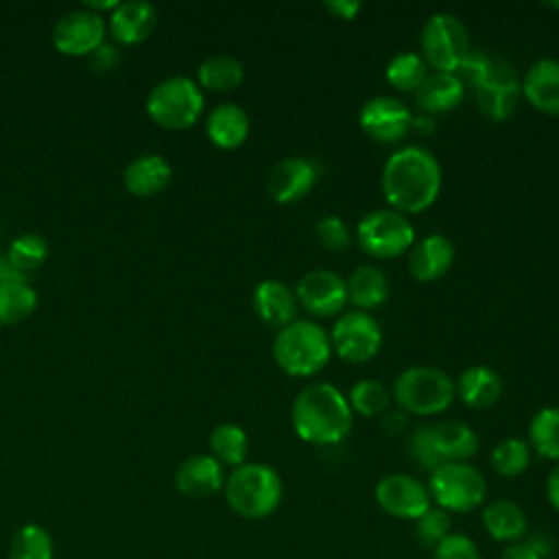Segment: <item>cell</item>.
Masks as SVG:
<instances>
[{"label": "cell", "mask_w": 559, "mask_h": 559, "mask_svg": "<svg viewBox=\"0 0 559 559\" xmlns=\"http://www.w3.org/2000/svg\"><path fill=\"white\" fill-rule=\"evenodd\" d=\"M295 435L312 445H336L354 426V413L341 389L330 382L306 384L290 404Z\"/></svg>", "instance_id": "7a4b0ae2"}, {"label": "cell", "mask_w": 559, "mask_h": 559, "mask_svg": "<svg viewBox=\"0 0 559 559\" xmlns=\"http://www.w3.org/2000/svg\"><path fill=\"white\" fill-rule=\"evenodd\" d=\"M450 533H452L450 513L439 507H430L421 518L415 520V535L419 544L426 548L435 550Z\"/></svg>", "instance_id": "74e56055"}, {"label": "cell", "mask_w": 559, "mask_h": 559, "mask_svg": "<svg viewBox=\"0 0 559 559\" xmlns=\"http://www.w3.org/2000/svg\"><path fill=\"white\" fill-rule=\"evenodd\" d=\"M419 46L424 61L435 72H456L463 57L472 50L465 24L445 11L432 13L424 22Z\"/></svg>", "instance_id": "9c48e42d"}, {"label": "cell", "mask_w": 559, "mask_h": 559, "mask_svg": "<svg viewBox=\"0 0 559 559\" xmlns=\"http://www.w3.org/2000/svg\"><path fill=\"white\" fill-rule=\"evenodd\" d=\"M249 116L236 103H218L205 118L207 140L223 151H234L242 146L249 138Z\"/></svg>", "instance_id": "7402d4cb"}, {"label": "cell", "mask_w": 559, "mask_h": 559, "mask_svg": "<svg viewBox=\"0 0 559 559\" xmlns=\"http://www.w3.org/2000/svg\"><path fill=\"white\" fill-rule=\"evenodd\" d=\"M489 463L496 474L504 478L520 476L531 465V445L515 437H504L498 441L489 454Z\"/></svg>", "instance_id": "d590c367"}, {"label": "cell", "mask_w": 559, "mask_h": 559, "mask_svg": "<svg viewBox=\"0 0 559 559\" xmlns=\"http://www.w3.org/2000/svg\"><path fill=\"white\" fill-rule=\"evenodd\" d=\"M210 452L212 456L227 467H238L247 463L249 452V437L247 432L236 424H218L210 432Z\"/></svg>", "instance_id": "f546056e"}, {"label": "cell", "mask_w": 559, "mask_h": 559, "mask_svg": "<svg viewBox=\"0 0 559 559\" xmlns=\"http://www.w3.org/2000/svg\"><path fill=\"white\" fill-rule=\"evenodd\" d=\"M173 179V166L164 155L144 153L129 162L122 181L133 197H153L162 192Z\"/></svg>", "instance_id": "d4e9b609"}, {"label": "cell", "mask_w": 559, "mask_h": 559, "mask_svg": "<svg viewBox=\"0 0 559 559\" xmlns=\"http://www.w3.org/2000/svg\"><path fill=\"white\" fill-rule=\"evenodd\" d=\"M435 129H437L435 116H428V114L413 116V127H411V131H417L419 135H430V133H435Z\"/></svg>", "instance_id": "681fc988"}, {"label": "cell", "mask_w": 559, "mask_h": 559, "mask_svg": "<svg viewBox=\"0 0 559 559\" xmlns=\"http://www.w3.org/2000/svg\"><path fill=\"white\" fill-rule=\"evenodd\" d=\"M406 448H408L411 459H413L421 469H426V472H435L437 467L443 465L441 456L437 454V450H435V445H432L430 426H417V428H413V432L408 435Z\"/></svg>", "instance_id": "ab89813d"}, {"label": "cell", "mask_w": 559, "mask_h": 559, "mask_svg": "<svg viewBox=\"0 0 559 559\" xmlns=\"http://www.w3.org/2000/svg\"><path fill=\"white\" fill-rule=\"evenodd\" d=\"M223 491L236 515L245 520H262L280 507L284 485L271 465L242 463L229 472Z\"/></svg>", "instance_id": "277c9868"}, {"label": "cell", "mask_w": 559, "mask_h": 559, "mask_svg": "<svg viewBox=\"0 0 559 559\" xmlns=\"http://www.w3.org/2000/svg\"><path fill=\"white\" fill-rule=\"evenodd\" d=\"M528 445L548 461L559 463V406L537 411L528 424Z\"/></svg>", "instance_id": "1f68e13d"}, {"label": "cell", "mask_w": 559, "mask_h": 559, "mask_svg": "<svg viewBox=\"0 0 559 559\" xmlns=\"http://www.w3.org/2000/svg\"><path fill=\"white\" fill-rule=\"evenodd\" d=\"M317 183V166L299 155L275 162L266 175V192L275 203H297Z\"/></svg>", "instance_id": "9a60e30c"}, {"label": "cell", "mask_w": 559, "mask_h": 559, "mask_svg": "<svg viewBox=\"0 0 559 559\" xmlns=\"http://www.w3.org/2000/svg\"><path fill=\"white\" fill-rule=\"evenodd\" d=\"M245 81L242 63L231 55H212L197 68V83L210 92H231Z\"/></svg>", "instance_id": "f1b7e54d"}, {"label": "cell", "mask_w": 559, "mask_h": 559, "mask_svg": "<svg viewBox=\"0 0 559 559\" xmlns=\"http://www.w3.org/2000/svg\"><path fill=\"white\" fill-rule=\"evenodd\" d=\"M493 66H496V63H493L485 52L472 48V50L463 57V61L459 63V68H456L454 74L463 81V85L478 87L483 81H487V76L491 74Z\"/></svg>", "instance_id": "60d3db41"}, {"label": "cell", "mask_w": 559, "mask_h": 559, "mask_svg": "<svg viewBox=\"0 0 559 559\" xmlns=\"http://www.w3.org/2000/svg\"><path fill=\"white\" fill-rule=\"evenodd\" d=\"M483 526L493 542L518 544L528 533V520L524 509L507 498L493 500L483 509Z\"/></svg>", "instance_id": "4316f807"}, {"label": "cell", "mask_w": 559, "mask_h": 559, "mask_svg": "<svg viewBox=\"0 0 559 559\" xmlns=\"http://www.w3.org/2000/svg\"><path fill=\"white\" fill-rule=\"evenodd\" d=\"M345 286H347V301L360 312L380 308L389 297V280L384 271L373 264L356 266L345 280Z\"/></svg>", "instance_id": "83f0119b"}, {"label": "cell", "mask_w": 559, "mask_h": 559, "mask_svg": "<svg viewBox=\"0 0 559 559\" xmlns=\"http://www.w3.org/2000/svg\"><path fill=\"white\" fill-rule=\"evenodd\" d=\"M474 94H476L478 109L496 122L507 120L515 111L518 100L522 96L520 81L515 79V74L509 68H500V66L498 68L493 66L487 81L474 87Z\"/></svg>", "instance_id": "e0dca14e"}, {"label": "cell", "mask_w": 559, "mask_h": 559, "mask_svg": "<svg viewBox=\"0 0 559 559\" xmlns=\"http://www.w3.org/2000/svg\"><path fill=\"white\" fill-rule=\"evenodd\" d=\"M20 273H31L39 269L48 260V242L33 231L20 234L11 240L9 251L4 255Z\"/></svg>", "instance_id": "8d00e7d4"}, {"label": "cell", "mask_w": 559, "mask_h": 559, "mask_svg": "<svg viewBox=\"0 0 559 559\" xmlns=\"http://www.w3.org/2000/svg\"><path fill=\"white\" fill-rule=\"evenodd\" d=\"M391 397L406 415L430 417L450 408L456 393L452 378L439 367L413 365L397 373Z\"/></svg>", "instance_id": "5b68a950"}, {"label": "cell", "mask_w": 559, "mask_h": 559, "mask_svg": "<svg viewBox=\"0 0 559 559\" xmlns=\"http://www.w3.org/2000/svg\"><path fill=\"white\" fill-rule=\"evenodd\" d=\"M175 487L188 498H210L225 487L223 465L212 454H192L177 467Z\"/></svg>", "instance_id": "ac0fdd59"}, {"label": "cell", "mask_w": 559, "mask_h": 559, "mask_svg": "<svg viewBox=\"0 0 559 559\" xmlns=\"http://www.w3.org/2000/svg\"><path fill=\"white\" fill-rule=\"evenodd\" d=\"M275 365L293 378H310L325 369L332 358L330 334L312 319H295L280 328L273 338Z\"/></svg>", "instance_id": "3957f363"}, {"label": "cell", "mask_w": 559, "mask_h": 559, "mask_svg": "<svg viewBox=\"0 0 559 559\" xmlns=\"http://www.w3.org/2000/svg\"><path fill=\"white\" fill-rule=\"evenodd\" d=\"M430 500L439 509L452 513H467L478 509L487 496V483L483 474L469 463H443L428 478Z\"/></svg>", "instance_id": "52a82bcc"}, {"label": "cell", "mask_w": 559, "mask_h": 559, "mask_svg": "<svg viewBox=\"0 0 559 559\" xmlns=\"http://www.w3.org/2000/svg\"><path fill=\"white\" fill-rule=\"evenodd\" d=\"M295 297L306 312L321 319L341 314L349 304L345 280L330 269H312L301 275L295 286Z\"/></svg>", "instance_id": "8fae6325"}, {"label": "cell", "mask_w": 559, "mask_h": 559, "mask_svg": "<svg viewBox=\"0 0 559 559\" xmlns=\"http://www.w3.org/2000/svg\"><path fill=\"white\" fill-rule=\"evenodd\" d=\"M435 559H480V550L472 537L463 533H450L435 550Z\"/></svg>", "instance_id": "b9f144b4"}, {"label": "cell", "mask_w": 559, "mask_h": 559, "mask_svg": "<svg viewBox=\"0 0 559 559\" xmlns=\"http://www.w3.org/2000/svg\"><path fill=\"white\" fill-rule=\"evenodd\" d=\"M157 26V9L148 0H124L109 13L111 35L127 46L140 44L153 35Z\"/></svg>", "instance_id": "d6986e66"}, {"label": "cell", "mask_w": 559, "mask_h": 559, "mask_svg": "<svg viewBox=\"0 0 559 559\" xmlns=\"http://www.w3.org/2000/svg\"><path fill=\"white\" fill-rule=\"evenodd\" d=\"M37 308V290L28 280L0 284V325H15Z\"/></svg>", "instance_id": "4dcf8cb0"}, {"label": "cell", "mask_w": 559, "mask_h": 559, "mask_svg": "<svg viewBox=\"0 0 559 559\" xmlns=\"http://www.w3.org/2000/svg\"><path fill=\"white\" fill-rule=\"evenodd\" d=\"M454 264V245L443 234H428L413 242L406 269L413 280L428 284L441 280Z\"/></svg>", "instance_id": "2e32d148"}, {"label": "cell", "mask_w": 559, "mask_h": 559, "mask_svg": "<svg viewBox=\"0 0 559 559\" xmlns=\"http://www.w3.org/2000/svg\"><path fill=\"white\" fill-rule=\"evenodd\" d=\"M498 559H539L524 542H518V544H509Z\"/></svg>", "instance_id": "7dc6e473"}, {"label": "cell", "mask_w": 559, "mask_h": 559, "mask_svg": "<svg viewBox=\"0 0 559 559\" xmlns=\"http://www.w3.org/2000/svg\"><path fill=\"white\" fill-rule=\"evenodd\" d=\"M430 439L443 463H467L480 448L476 430L456 419L430 424Z\"/></svg>", "instance_id": "603a6c76"}, {"label": "cell", "mask_w": 559, "mask_h": 559, "mask_svg": "<svg viewBox=\"0 0 559 559\" xmlns=\"http://www.w3.org/2000/svg\"><path fill=\"white\" fill-rule=\"evenodd\" d=\"M384 76H386V83L397 92L415 94V90L428 76V63L417 52H400L386 63Z\"/></svg>", "instance_id": "836d02e7"}, {"label": "cell", "mask_w": 559, "mask_h": 559, "mask_svg": "<svg viewBox=\"0 0 559 559\" xmlns=\"http://www.w3.org/2000/svg\"><path fill=\"white\" fill-rule=\"evenodd\" d=\"M323 9L332 15V17H336V20H354L356 17V13H360V9H362V4L358 2V0H328V2H323Z\"/></svg>", "instance_id": "ee69618b"}, {"label": "cell", "mask_w": 559, "mask_h": 559, "mask_svg": "<svg viewBox=\"0 0 559 559\" xmlns=\"http://www.w3.org/2000/svg\"><path fill=\"white\" fill-rule=\"evenodd\" d=\"M520 92L526 103L548 116H559V61L557 59H539L535 61L522 83Z\"/></svg>", "instance_id": "44dd1931"}, {"label": "cell", "mask_w": 559, "mask_h": 559, "mask_svg": "<svg viewBox=\"0 0 559 559\" xmlns=\"http://www.w3.org/2000/svg\"><path fill=\"white\" fill-rule=\"evenodd\" d=\"M105 44V20L103 15L81 7L63 13L52 28V46L61 55L83 57L92 55Z\"/></svg>", "instance_id": "7c38bea8"}, {"label": "cell", "mask_w": 559, "mask_h": 559, "mask_svg": "<svg viewBox=\"0 0 559 559\" xmlns=\"http://www.w3.org/2000/svg\"><path fill=\"white\" fill-rule=\"evenodd\" d=\"M382 417V430L386 432V435H400V432H404L406 430V426H408V421H406V413L404 411H386L384 415H380Z\"/></svg>", "instance_id": "f6af8a7d"}, {"label": "cell", "mask_w": 559, "mask_h": 559, "mask_svg": "<svg viewBox=\"0 0 559 559\" xmlns=\"http://www.w3.org/2000/svg\"><path fill=\"white\" fill-rule=\"evenodd\" d=\"M465 85L454 72H428L424 83L415 90V103L421 114H448L461 105Z\"/></svg>", "instance_id": "cb8c5ba5"}, {"label": "cell", "mask_w": 559, "mask_h": 559, "mask_svg": "<svg viewBox=\"0 0 559 559\" xmlns=\"http://www.w3.org/2000/svg\"><path fill=\"white\" fill-rule=\"evenodd\" d=\"M376 502L378 507L400 520H417L421 518L430 507V493L428 487L417 480L411 474H386L376 485Z\"/></svg>", "instance_id": "5bb4252c"}, {"label": "cell", "mask_w": 559, "mask_h": 559, "mask_svg": "<svg viewBox=\"0 0 559 559\" xmlns=\"http://www.w3.org/2000/svg\"><path fill=\"white\" fill-rule=\"evenodd\" d=\"M360 129L380 144L402 142L413 127V111L393 96H373L358 111Z\"/></svg>", "instance_id": "4fadbf2b"}, {"label": "cell", "mask_w": 559, "mask_h": 559, "mask_svg": "<svg viewBox=\"0 0 559 559\" xmlns=\"http://www.w3.org/2000/svg\"><path fill=\"white\" fill-rule=\"evenodd\" d=\"M251 304L258 319L271 328L280 330L297 319L295 314L299 304L295 297V288H290L282 280H262L253 288Z\"/></svg>", "instance_id": "ffe728a7"}, {"label": "cell", "mask_w": 559, "mask_h": 559, "mask_svg": "<svg viewBox=\"0 0 559 559\" xmlns=\"http://www.w3.org/2000/svg\"><path fill=\"white\" fill-rule=\"evenodd\" d=\"M358 247L376 260H391L408 253L415 242V229L408 216L395 210H371L356 227Z\"/></svg>", "instance_id": "ba28073f"}, {"label": "cell", "mask_w": 559, "mask_h": 559, "mask_svg": "<svg viewBox=\"0 0 559 559\" xmlns=\"http://www.w3.org/2000/svg\"><path fill=\"white\" fill-rule=\"evenodd\" d=\"M314 238L325 251H345L352 242L347 223L341 216H323L314 223Z\"/></svg>", "instance_id": "f35d334b"}, {"label": "cell", "mask_w": 559, "mask_h": 559, "mask_svg": "<svg viewBox=\"0 0 559 559\" xmlns=\"http://www.w3.org/2000/svg\"><path fill=\"white\" fill-rule=\"evenodd\" d=\"M441 183V164L428 148L417 144L393 151L382 166L384 201L404 216L428 210L437 201Z\"/></svg>", "instance_id": "6da1fadb"}, {"label": "cell", "mask_w": 559, "mask_h": 559, "mask_svg": "<svg viewBox=\"0 0 559 559\" xmlns=\"http://www.w3.org/2000/svg\"><path fill=\"white\" fill-rule=\"evenodd\" d=\"M548 9H559V2H546Z\"/></svg>", "instance_id": "f907efd6"}, {"label": "cell", "mask_w": 559, "mask_h": 559, "mask_svg": "<svg viewBox=\"0 0 559 559\" xmlns=\"http://www.w3.org/2000/svg\"><path fill=\"white\" fill-rule=\"evenodd\" d=\"M330 334L332 354L345 362H367L378 356L382 347L380 323L360 310H349L338 314Z\"/></svg>", "instance_id": "30bf717a"}, {"label": "cell", "mask_w": 559, "mask_h": 559, "mask_svg": "<svg viewBox=\"0 0 559 559\" xmlns=\"http://www.w3.org/2000/svg\"><path fill=\"white\" fill-rule=\"evenodd\" d=\"M92 57H94V66H96L98 70H109V68H114V66L118 63V52H116V48L109 46V44L98 46V48L92 52Z\"/></svg>", "instance_id": "bcb514c9"}, {"label": "cell", "mask_w": 559, "mask_h": 559, "mask_svg": "<svg viewBox=\"0 0 559 559\" xmlns=\"http://www.w3.org/2000/svg\"><path fill=\"white\" fill-rule=\"evenodd\" d=\"M454 393L469 408H489L502 395V378L487 365H472L461 371Z\"/></svg>", "instance_id": "484cf974"}, {"label": "cell", "mask_w": 559, "mask_h": 559, "mask_svg": "<svg viewBox=\"0 0 559 559\" xmlns=\"http://www.w3.org/2000/svg\"><path fill=\"white\" fill-rule=\"evenodd\" d=\"M349 402L352 413H358L360 417H380L391 406V391L373 378H360L352 384L349 393L345 395Z\"/></svg>", "instance_id": "d6a6232c"}, {"label": "cell", "mask_w": 559, "mask_h": 559, "mask_svg": "<svg viewBox=\"0 0 559 559\" xmlns=\"http://www.w3.org/2000/svg\"><path fill=\"white\" fill-rule=\"evenodd\" d=\"M539 559H548L555 552V539L546 531H528L522 539Z\"/></svg>", "instance_id": "7bdbcfd3"}, {"label": "cell", "mask_w": 559, "mask_h": 559, "mask_svg": "<svg viewBox=\"0 0 559 559\" xmlns=\"http://www.w3.org/2000/svg\"><path fill=\"white\" fill-rule=\"evenodd\" d=\"M52 537L39 524L20 526L9 544V559H52Z\"/></svg>", "instance_id": "e575fe53"}, {"label": "cell", "mask_w": 559, "mask_h": 559, "mask_svg": "<svg viewBox=\"0 0 559 559\" xmlns=\"http://www.w3.org/2000/svg\"><path fill=\"white\" fill-rule=\"evenodd\" d=\"M205 107V96L199 83L190 76L175 74L155 83L146 96L148 118L164 129H188L192 127Z\"/></svg>", "instance_id": "8992f818"}, {"label": "cell", "mask_w": 559, "mask_h": 559, "mask_svg": "<svg viewBox=\"0 0 559 559\" xmlns=\"http://www.w3.org/2000/svg\"><path fill=\"white\" fill-rule=\"evenodd\" d=\"M546 496H548V502L559 511V463L552 467V472L548 474V480H546Z\"/></svg>", "instance_id": "c3c4849f"}]
</instances>
